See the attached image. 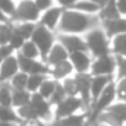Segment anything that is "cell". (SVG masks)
Wrapping results in <instances>:
<instances>
[{"mask_svg": "<svg viewBox=\"0 0 126 126\" xmlns=\"http://www.w3.org/2000/svg\"><path fill=\"white\" fill-rule=\"evenodd\" d=\"M100 18L88 13H82L73 9H63L57 30L60 34H79L97 28Z\"/></svg>", "mask_w": 126, "mask_h": 126, "instance_id": "6da1fadb", "label": "cell"}, {"mask_svg": "<svg viewBox=\"0 0 126 126\" xmlns=\"http://www.w3.org/2000/svg\"><path fill=\"white\" fill-rule=\"evenodd\" d=\"M107 35L103 28H93L90 30L87 37H85V43L87 47L90 50V53L95 57H101V56H107L110 54V46L107 41Z\"/></svg>", "mask_w": 126, "mask_h": 126, "instance_id": "7a4b0ae2", "label": "cell"}, {"mask_svg": "<svg viewBox=\"0 0 126 126\" xmlns=\"http://www.w3.org/2000/svg\"><path fill=\"white\" fill-rule=\"evenodd\" d=\"M116 98H117V94H116V84H114V82H110V84L106 87V90L101 93V95L91 104V109H90L88 113H87V114H88V120H87V122H94V120H97V117H98L103 111H106V110L114 103Z\"/></svg>", "mask_w": 126, "mask_h": 126, "instance_id": "3957f363", "label": "cell"}, {"mask_svg": "<svg viewBox=\"0 0 126 126\" xmlns=\"http://www.w3.org/2000/svg\"><path fill=\"white\" fill-rule=\"evenodd\" d=\"M31 106L34 107V110L37 113L38 120H41L44 123H53V122H56L53 104L48 100L43 98L38 93H34L31 95Z\"/></svg>", "mask_w": 126, "mask_h": 126, "instance_id": "277c9868", "label": "cell"}, {"mask_svg": "<svg viewBox=\"0 0 126 126\" xmlns=\"http://www.w3.org/2000/svg\"><path fill=\"white\" fill-rule=\"evenodd\" d=\"M31 41H34V44L40 50L41 57L46 60L47 54L50 53L51 47L54 46V37L50 32V30H47L43 25H37V28H35V31H34V34L31 37Z\"/></svg>", "mask_w": 126, "mask_h": 126, "instance_id": "5b68a950", "label": "cell"}, {"mask_svg": "<svg viewBox=\"0 0 126 126\" xmlns=\"http://www.w3.org/2000/svg\"><path fill=\"white\" fill-rule=\"evenodd\" d=\"M40 9L34 0H22L15 10L12 19L15 22H35L40 19Z\"/></svg>", "mask_w": 126, "mask_h": 126, "instance_id": "8992f818", "label": "cell"}, {"mask_svg": "<svg viewBox=\"0 0 126 126\" xmlns=\"http://www.w3.org/2000/svg\"><path fill=\"white\" fill-rule=\"evenodd\" d=\"M79 110L85 111V106H84L82 100L79 97H66L62 103L54 106V117H56V120L63 119V117L79 113Z\"/></svg>", "mask_w": 126, "mask_h": 126, "instance_id": "52a82bcc", "label": "cell"}, {"mask_svg": "<svg viewBox=\"0 0 126 126\" xmlns=\"http://www.w3.org/2000/svg\"><path fill=\"white\" fill-rule=\"evenodd\" d=\"M73 78H75V82H76V87H78V97L82 100V103L85 106V111L88 113V110L91 109V104H93V98H91L93 75L90 72H87V73H76Z\"/></svg>", "mask_w": 126, "mask_h": 126, "instance_id": "ba28073f", "label": "cell"}, {"mask_svg": "<svg viewBox=\"0 0 126 126\" xmlns=\"http://www.w3.org/2000/svg\"><path fill=\"white\" fill-rule=\"evenodd\" d=\"M16 57H18V63H19V70L25 72L27 75H48L51 72V69L47 64L38 62L37 59H28V57L22 56L21 53Z\"/></svg>", "mask_w": 126, "mask_h": 126, "instance_id": "9c48e42d", "label": "cell"}, {"mask_svg": "<svg viewBox=\"0 0 126 126\" xmlns=\"http://www.w3.org/2000/svg\"><path fill=\"white\" fill-rule=\"evenodd\" d=\"M117 69L116 64V57H113L111 54L107 56H101L97 57V60L93 62L90 73L93 76H103V75H113V72Z\"/></svg>", "mask_w": 126, "mask_h": 126, "instance_id": "30bf717a", "label": "cell"}, {"mask_svg": "<svg viewBox=\"0 0 126 126\" xmlns=\"http://www.w3.org/2000/svg\"><path fill=\"white\" fill-rule=\"evenodd\" d=\"M57 41L66 48V51L69 54L76 53V51H87L88 50L85 40L75 35V34H59Z\"/></svg>", "mask_w": 126, "mask_h": 126, "instance_id": "8fae6325", "label": "cell"}, {"mask_svg": "<svg viewBox=\"0 0 126 126\" xmlns=\"http://www.w3.org/2000/svg\"><path fill=\"white\" fill-rule=\"evenodd\" d=\"M70 63L73 66V70H76V73H87L91 69V57L88 56L87 51H76L69 54Z\"/></svg>", "mask_w": 126, "mask_h": 126, "instance_id": "7c38bea8", "label": "cell"}, {"mask_svg": "<svg viewBox=\"0 0 126 126\" xmlns=\"http://www.w3.org/2000/svg\"><path fill=\"white\" fill-rule=\"evenodd\" d=\"M63 13V7H50L44 12V15L40 18V25L46 27L47 30H54L57 28L59 22H60V18H62Z\"/></svg>", "mask_w": 126, "mask_h": 126, "instance_id": "4fadbf2b", "label": "cell"}, {"mask_svg": "<svg viewBox=\"0 0 126 126\" xmlns=\"http://www.w3.org/2000/svg\"><path fill=\"white\" fill-rule=\"evenodd\" d=\"M19 72V63H18V57L10 56L6 60L0 63V78L3 81H10L16 73Z\"/></svg>", "mask_w": 126, "mask_h": 126, "instance_id": "5bb4252c", "label": "cell"}, {"mask_svg": "<svg viewBox=\"0 0 126 126\" xmlns=\"http://www.w3.org/2000/svg\"><path fill=\"white\" fill-rule=\"evenodd\" d=\"M103 30L109 38H114L119 34H126V18H119L113 21H103Z\"/></svg>", "mask_w": 126, "mask_h": 126, "instance_id": "9a60e30c", "label": "cell"}, {"mask_svg": "<svg viewBox=\"0 0 126 126\" xmlns=\"http://www.w3.org/2000/svg\"><path fill=\"white\" fill-rule=\"evenodd\" d=\"M110 82H113V75L93 76V81H91V98H93V103L101 95V93L106 90V87Z\"/></svg>", "mask_w": 126, "mask_h": 126, "instance_id": "2e32d148", "label": "cell"}, {"mask_svg": "<svg viewBox=\"0 0 126 126\" xmlns=\"http://www.w3.org/2000/svg\"><path fill=\"white\" fill-rule=\"evenodd\" d=\"M67 57H69V53L66 51V48L63 47L60 43H54V46L51 47L50 53H48L47 57H46L47 66H48V64L54 66V64H57V63H62V62H64V60H67Z\"/></svg>", "mask_w": 126, "mask_h": 126, "instance_id": "e0dca14e", "label": "cell"}, {"mask_svg": "<svg viewBox=\"0 0 126 126\" xmlns=\"http://www.w3.org/2000/svg\"><path fill=\"white\" fill-rule=\"evenodd\" d=\"M98 18H100V21H113V19L122 18L120 12L117 9L116 0H110L104 7H101L98 12Z\"/></svg>", "mask_w": 126, "mask_h": 126, "instance_id": "ac0fdd59", "label": "cell"}, {"mask_svg": "<svg viewBox=\"0 0 126 126\" xmlns=\"http://www.w3.org/2000/svg\"><path fill=\"white\" fill-rule=\"evenodd\" d=\"M87 120H88V114L87 111H82V113H76L63 119H57L56 126H85Z\"/></svg>", "mask_w": 126, "mask_h": 126, "instance_id": "d6986e66", "label": "cell"}, {"mask_svg": "<svg viewBox=\"0 0 126 126\" xmlns=\"http://www.w3.org/2000/svg\"><path fill=\"white\" fill-rule=\"evenodd\" d=\"M73 72V66L69 60H64L62 63H57L53 66L51 69V75H53V79L59 81V79H64V78H69V75Z\"/></svg>", "mask_w": 126, "mask_h": 126, "instance_id": "ffe728a7", "label": "cell"}, {"mask_svg": "<svg viewBox=\"0 0 126 126\" xmlns=\"http://www.w3.org/2000/svg\"><path fill=\"white\" fill-rule=\"evenodd\" d=\"M31 93L28 90H13L12 95V107L19 109L22 106H27L31 103Z\"/></svg>", "mask_w": 126, "mask_h": 126, "instance_id": "44dd1931", "label": "cell"}, {"mask_svg": "<svg viewBox=\"0 0 126 126\" xmlns=\"http://www.w3.org/2000/svg\"><path fill=\"white\" fill-rule=\"evenodd\" d=\"M12 95H13V88L10 82L3 81L0 84V106L12 107Z\"/></svg>", "mask_w": 126, "mask_h": 126, "instance_id": "7402d4cb", "label": "cell"}, {"mask_svg": "<svg viewBox=\"0 0 126 126\" xmlns=\"http://www.w3.org/2000/svg\"><path fill=\"white\" fill-rule=\"evenodd\" d=\"M0 122H3V123H22L16 110L13 107H4V106H0Z\"/></svg>", "mask_w": 126, "mask_h": 126, "instance_id": "603a6c76", "label": "cell"}, {"mask_svg": "<svg viewBox=\"0 0 126 126\" xmlns=\"http://www.w3.org/2000/svg\"><path fill=\"white\" fill-rule=\"evenodd\" d=\"M16 110V113H18V116H19V119L22 120V122H34V120H38V117H37V113H35V110H34V107L31 106V103L30 104H27V106H22V107H19V109H15Z\"/></svg>", "mask_w": 126, "mask_h": 126, "instance_id": "cb8c5ba5", "label": "cell"}, {"mask_svg": "<svg viewBox=\"0 0 126 126\" xmlns=\"http://www.w3.org/2000/svg\"><path fill=\"white\" fill-rule=\"evenodd\" d=\"M73 10H78V12H82V13H88V15H94L97 12H100V7L94 4L93 1L90 0H81V1H76L73 6H72Z\"/></svg>", "mask_w": 126, "mask_h": 126, "instance_id": "d4e9b609", "label": "cell"}, {"mask_svg": "<svg viewBox=\"0 0 126 126\" xmlns=\"http://www.w3.org/2000/svg\"><path fill=\"white\" fill-rule=\"evenodd\" d=\"M111 51L116 56H125L126 54V34H119L113 38Z\"/></svg>", "mask_w": 126, "mask_h": 126, "instance_id": "484cf974", "label": "cell"}, {"mask_svg": "<svg viewBox=\"0 0 126 126\" xmlns=\"http://www.w3.org/2000/svg\"><path fill=\"white\" fill-rule=\"evenodd\" d=\"M35 28H37L35 22H21V24H18V25L13 27V30L18 32L19 35H22L25 40H31Z\"/></svg>", "mask_w": 126, "mask_h": 126, "instance_id": "4316f807", "label": "cell"}, {"mask_svg": "<svg viewBox=\"0 0 126 126\" xmlns=\"http://www.w3.org/2000/svg\"><path fill=\"white\" fill-rule=\"evenodd\" d=\"M56 85H57V81H56V79H48V78H47V79L43 82V85L40 87L38 94L41 95L43 98H46V100L50 101L51 95H53L54 90H56Z\"/></svg>", "mask_w": 126, "mask_h": 126, "instance_id": "83f0119b", "label": "cell"}, {"mask_svg": "<svg viewBox=\"0 0 126 126\" xmlns=\"http://www.w3.org/2000/svg\"><path fill=\"white\" fill-rule=\"evenodd\" d=\"M21 54L25 56V57H28V59H37V57L41 56L38 47L34 44V41H31V40H27L24 43V46L21 48Z\"/></svg>", "mask_w": 126, "mask_h": 126, "instance_id": "f1b7e54d", "label": "cell"}, {"mask_svg": "<svg viewBox=\"0 0 126 126\" xmlns=\"http://www.w3.org/2000/svg\"><path fill=\"white\" fill-rule=\"evenodd\" d=\"M47 79L46 75H28V84H27V90L34 94V93H38L40 87L43 85V82Z\"/></svg>", "mask_w": 126, "mask_h": 126, "instance_id": "f546056e", "label": "cell"}, {"mask_svg": "<svg viewBox=\"0 0 126 126\" xmlns=\"http://www.w3.org/2000/svg\"><path fill=\"white\" fill-rule=\"evenodd\" d=\"M107 111H110L111 114H114L120 122L126 123V103L125 101H120V103H113Z\"/></svg>", "mask_w": 126, "mask_h": 126, "instance_id": "4dcf8cb0", "label": "cell"}, {"mask_svg": "<svg viewBox=\"0 0 126 126\" xmlns=\"http://www.w3.org/2000/svg\"><path fill=\"white\" fill-rule=\"evenodd\" d=\"M10 85L13 90H27V84H28V75L25 72H18L10 81Z\"/></svg>", "mask_w": 126, "mask_h": 126, "instance_id": "1f68e13d", "label": "cell"}, {"mask_svg": "<svg viewBox=\"0 0 126 126\" xmlns=\"http://www.w3.org/2000/svg\"><path fill=\"white\" fill-rule=\"evenodd\" d=\"M97 120H100V122H104L106 125L109 126H125V123L123 122H120L114 114H111L110 111H103L98 117H97Z\"/></svg>", "mask_w": 126, "mask_h": 126, "instance_id": "d6a6232c", "label": "cell"}, {"mask_svg": "<svg viewBox=\"0 0 126 126\" xmlns=\"http://www.w3.org/2000/svg\"><path fill=\"white\" fill-rule=\"evenodd\" d=\"M66 97H67V94H66V91H64V88H63L62 82H59V81H57L56 90H54V93H53L51 98H50V103H51V104H53V107H54V106H57L59 103H62Z\"/></svg>", "mask_w": 126, "mask_h": 126, "instance_id": "836d02e7", "label": "cell"}, {"mask_svg": "<svg viewBox=\"0 0 126 126\" xmlns=\"http://www.w3.org/2000/svg\"><path fill=\"white\" fill-rule=\"evenodd\" d=\"M62 85L66 91L67 97H78V87H76V82H75V78H64L62 81Z\"/></svg>", "mask_w": 126, "mask_h": 126, "instance_id": "e575fe53", "label": "cell"}, {"mask_svg": "<svg viewBox=\"0 0 126 126\" xmlns=\"http://www.w3.org/2000/svg\"><path fill=\"white\" fill-rule=\"evenodd\" d=\"M13 27L9 24H0V46H6L10 41Z\"/></svg>", "mask_w": 126, "mask_h": 126, "instance_id": "d590c367", "label": "cell"}, {"mask_svg": "<svg viewBox=\"0 0 126 126\" xmlns=\"http://www.w3.org/2000/svg\"><path fill=\"white\" fill-rule=\"evenodd\" d=\"M0 9L7 15V16H13L15 10H16V4L13 0H0Z\"/></svg>", "mask_w": 126, "mask_h": 126, "instance_id": "8d00e7d4", "label": "cell"}, {"mask_svg": "<svg viewBox=\"0 0 126 126\" xmlns=\"http://www.w3.org/2000/svg\"><path fill=\"white\" fill-rule=\"evenodd\" d=\"M27 40L22 37V35H19L18 32L13 30L12 32V37H10V41H9V46L13 48V50H18V48H22V46H24V43H25Z\"/></svg>", "mask_w": 126, "mask_h": 126, "instance_id": "74e56055", "label": "cell"}, {"mask_svg": "<svg viewBox=\"0 0 126 126\" xmlns=\"http://www.w3.org/2000/svg\"><path fill=\"white\" fill-rule=\"evenodd\" d=\"M116 64H117V78L119 79L126 78V57L125 56H116Z\"/></svg>", "mask_w": 126, "mask_h": 126, "instance_id": "f35d334b", "label": "cell"}, {"mask_svg": "<svg viewBox=\"0 0 126 126\" xmlns=\"http://www.w3.org/2000/svg\"><path fill=\"white\" fill-rule=\"evenodd\" d=\"M116 94L120 101L126 103V78L119 79V82L116 84Z\"/></svg>", "mask_w": 126, "mask_h": 126, "instance_id": "ab89813d", "label": "cell"}, {"mask_svg": "<svg viewBox=\"0 0 126 126\" xmlns=\"http://www.w3.org/2000/svg\"><path fill=\"white\" fill-rule=\"evenodd\" d=\"M12 53H13V48H12L9 44H6V46H0V63L3 62V60H6L7 57H10Z\"/></svg>", "mask_w": 126, "mask_h": 126, "instance_id": "60d3db41", "label": "cell"}, {"mask_svg": "<svg viewBox=\"0 0 126 126\" xmlns=\"http://www.w3.org/2000/svg\"><path fill=\"white\" fill-rule=\"evenodd\" d=\"M34 1H35V4L38 6L40 10H47L53 4V0H34Z\"/></svg>", "mask_w": 126, "mask_h": 126, "instance_id": "b9f144b4", "label": "cell"}, {"mask_svg": "<svg viewBox=\"0 0 126 126\" xmlns=\"http://www.w3.org/2000/svg\"><path fill=\"white\" fill-rule=\"evenodd\" d=\"M76 1L78 0H57V3L60 4V7H66V9H72V6Z\"/></svg>", "mask_w": 126, "mask_h": 126, "instance_id": "7bdbcfd3", "label": "cell"}, {"mask_svg": "<svg viewBox=\"0 0 126 126\" xmlns=\"http://www.w3.org/2000/svg\"><path fill=\"white\" fill-rule=\"evenodd\" d=\"M116 4H117L120 15H126V0H119V1H116Z\"/></svg>", "mask_w": 126, "mask_h": 126, "instance_id": "ee69618b", "label": "cell"}, {"mask_svg": "<svg viewBox=\"0 0 126 126\" xmlns=\"http://www.w3.org/2000/svg\"><path fill=\"white\" fill-rule=\"evenodd\" d=\"M90 1H93L94 4H97V6L101 9V7H104V6H106V4H107L110 0H90Z\"/></svg>", "mask_w": 126, "mask_h": 126, "instance_id": "f6af8a7d", "label": "cell"}, {"mask_svg": "<svg viewBox=\"0 0 126 126\" xmlns=\"http://www.w3.org/2000/svg\"><path fill=\"white\" fill-rule=\"evenodd\" d=\"M9 21H7V15L0 9V24H7Z\"/></svg>", "mask_w": 126, "mask_h": 126, "instance_id": "bcb514c9", "label": "cell"}, {"mask_svg": "<svg viewBox=\"0 0 126 126\" xmlns=\"http://www.w3.org/2000/svg\"><path fill=\"white\" fill-rule=\"evenodd\" d=\"M0 126H24V122L22 123H3V122H0Z\"/></svg>", "mask_w": 126, "mask_h": 126, "instance_id": "7dc6e473", "label": "cell"}, {"mask_svg": "<svg viewBox=\"0 0 126 126\" xmlns=\"http://www.w3.org/2000/svg\"><path fill=\"white\" fill-rule=\"evenodd\" d=\"M1 82H3V79H1V78H0V84H1Z\"/></svg>", "mask_w": 126, "mask_h": 126, "instance_id": "c3c4849f", "label": "cell"}, {"mask_svg": "<svg viewBox=\"0 0 126 126\" xmlns=\"http://www.w3.org/2000/svg\"><path fill=\"white\" fill-rule=\"evenodd\" d=\"M125 57H126V54H125Z\"/></svg>", "mask_w": 126, "mask_h": 126, "instance_id": "681fc988", "label": "cell"}]
</instances>
